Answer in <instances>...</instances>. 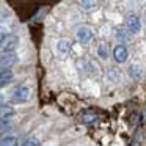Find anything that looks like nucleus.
<instances>
[{
	"mask_svg": "<svg viewBox=\"0 0 146 146\" xmlns=\"http://www.w3.org/2000/svg\"><path fill=\"white\" fill-rule=\"evenodd\" d=\"M126 27L129 29L130 33H138L140 29H141V24H140V19L137 14L130 13L126 16Z\"/></svg>",
	"mask_w": 146,
	"mask_h": 146,
	"instance_id": "nucleus-2",
	"label": "nucleus"
},
{
	"mask_svg": "<svg viewBox=\"0 0 146 146\" xmlns=\"http://www.w3.org/2000/svg\"><path fill=\"white\" fill-rule=\"evenodd\" d=\"M2 146H17V138L16 137H5L2 140Z\"/></svg>",
	"mask_w": 146,
	"mask_h": 146,
	"instance_id": "nucleus-7",
	"label": "nucleus"
},
{
	"mask_svg": "<svg viewBox=\"0 0 146 146\" xmlns=\"http://www.w3.org/2000/svg\"><path fill=\"white\" fill-rule=\"evenodd\" d=\"M77 38H79V41L82 42H88L90 39L93 38V30L90 29V27H80L79 30H77Z\"/></svg>",
	"mask_w": 146,
	"mask_h": 146,
	"instance_id": "nucleus-4",
	"label": "nucleus"
},
{
	"mask_svg": "<svg viewBox=\"0 0 146 146\" xmlns=\"http://www.w3.org/2000/svg\"><path fill=\"white\" fill-rule=\"evenodd\" d=\"M99 54H101V57H107V52H105V46H101V47H99Z\"/></svg>",
	"mask_w": 146,
	"mask_h": 146,
	"instance_id": "nucleus-10",
	"label": "nucleus"
},
{
	"mask_svg": "<svg viewBox=\"0 0 146 146\" xmlns=\"http://www.w3.org/2000/svg\"><path fill=\"white\" fill-rule=\"evenodd\" d=\"M11 80H13V71L11 69H2V76H0V83H2V86H7Z\"/></svg>",
	"mask_w": 146,
	"mask_h": 146,
	"instance_id": "nucleus-6",
	"label": "nucleus"
},
{
	"mask_svg": "<svg viewBox=\"0 0 146 146\" xmlns=\"http://www.w3.org/2000/svg\"><path fill=\"white\" fill-rule=\"evenodd\" d=\"M16 63V54L14 52H8V54H2V69H10L11 64Z\"/></svg>",
	"mask_w": 146,
	"mask_h": 146,
	"instance_id": "nucleus-5",
	"label": "nucleus"
},
{
	"mask_svg": "<svg viewBox=\"0 0 146 146\" xmlns=\"http://www.w3.org/2000/svg\"><path fill=\"white\" fill-rule=\"evenodd\" d=\"M7 115H13V110H11L10 105H2V119H7Z\"/></svg>",
	"mask_w": 146,
	"mask_h": 146,
	"instance_id": "nucleus-9",
	"label": "nucleus"
},
{
	"mask_svg": "<svg viewBox=\"0 0 146 146\" xmlns=\"http://www.w3.org/2000/svg\"><path fill=\"white\" fill-rule=\"evenodd\" d=\"M29 96H30V90L27 86H17L13 91V94H11V102H14V104H22V102H25L29 99Z\"/></svg>",
	"mask_w": 146,
	"mask_h": 146,
	"instance_id": "nucleus-1",
	"label": "nucleus"
},
{
	"mask_svg": "<svg viewBox=\"0 0 146 146\" xmlns=\"http://www.w3.org/2000/svg\"><path fill=\"white\" fill-rule=\"evenodd\" d=\"M22 146H39V141H38V138H35V137H29V138L22 143Z\"/></svg>",
	"mask_w": 146,
	"mask_h": 146,
	"instance_id": "nucleus-8",
	"label": "nucleus"
},
{
	"mask_svg": "<svg viewBox=\"0 0 146 146\" xmlns=\"http://www.w3.org/2000/svg\"><path fill=\"white\" fill-rule=\"evenodd\" d=\"M113 58L118 61V63H124V61L127 60V49H126V46H123V44L115 46V49H113Z\"/></svg>",
	"mask_w": 146,
	"mask_h": 146,
	"instance_id": "nucleus-3",
	"label": "nucleus"
}]
</instances>
